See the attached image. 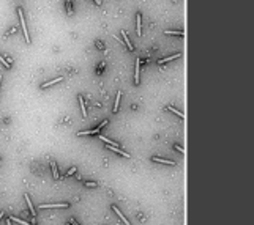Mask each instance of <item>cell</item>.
Listing matches in <instances>:
<instances>
[{
	"label": "cell",
	"mask_w": 254,
	"mask_h": 225,
	"mask_svg": "<svg viewBox=\"0 0 254 225\" xmlns=\"http://www.w3.org/2000/svg\"><path fill=\"white\" fill-rule=\"evenodd\" d=\"M19 13V19H21V25H22V30H24V38H25V43H30V36H29V32H27V25H25V19H24V13L21 8H18Z\"/></svg>",
	"instance_id": "obj_1"
},
{
	"label": "cell",
	"mask_w": 254,
	"mask_h": 225,
	"mask_svg": "<svg viewBox=\"0 0 254 225\" xmlns=\"http://www.w3.org/2000/svg\"><path fill=\"white\" fill-rule=\"evenodd\" d=\"M108 124V120H104L100 126H96L95 129H88V131H81V132H77V136H95V134H98L100 132V129L103 128V126H106Z\"/></svg>",
	"instance_id": "obj_2"
},
{
	"label": "cell",
	"mask_w": 254,
	"mask_h": 225,
	"mask_svg": "<svg viewBox=\"0 0 254 225\" xmlns=\"http://www.w3.org/2000/svg\"><path fill=\"white\" fill-rule=\"evenodd\" d=\"M41 209L46 208H68V203H51V205H40Z\"/></svg>",
	"instance_id": "obj_3"
},
{
	"label": "cell",
	"mask_w": 254,
	"mask_h": 225,
	"mask_svg": "<svg viewBox=\"0 0 254 225\" xmlns=\"http://www.w3.org/2000/svg\"><path fill=\"white\" fill-rule=\"evenodd\" d=\"M112 209H114V213H115V214H117V216L120 217V220H123V222H125V225H131V223H130V220H128V219H126V217H125V214H122V211H120V209H118V208H117L115 205L112 206Z\"/></svg>",
	"instance_id": "obj_4"
},
{
	"label": "cell",
	"mask_w": 254,
	"mask_h": 225,
	"mask_svg": "<svg viewBox=\"0 0 254 225\" xmlns=\"http://www.w3.org/2000/svg\"><path fill=\"white\" fill-rule=\"evenodd\" d=\"M108 148L111 150V151H114V153H117V154H120V156H125V158H130V154L126 153V151H123V150H120L118 146H111V145H108Z\"/></svg>",
	"instance_id": "obj_5"
},
{
	"label": "cell",
	"mask_w": 254,
	"mask_h": 225,
	"mask_svg": "<svg viewBox=\"0 0 254 225\" xmlns=\"http://www.w3.org/2000/svg\"><path fill=\"white\" fill-rule=\"evenodd\" d=\"M139 73H140V60H136V66H134V82L139 83Z\"/></svg>",
	"instance_id": "obj_6"
},
{
	"label": "cell",
	"mask_w": 254,
	"mask_h": 225,
	"mask_svg": "<svg viewBox=\"0 0 254 225\" xmlns=\"http://www.w3.org/2000/svg\"><path fill=\"white\" fill-rule=\"evenodd\" d=\"M155 162H159V164H167V165H175V162L174 161H169V159H163V158H156V156H153L152 158Z\"/></svg>",
	"instance_id": "obj_7"
},
{
	"label": "cell",
	"mask_w": 254,
	"mask_h": 225,
	"mask_svg": "<svg viewBox=\"0 0 254 225\" xmlns=\"http://www.w3.org/2000/svg\"><path fill=\"white\" fill-rule=\"evenodd\" d=\"M178 57H182V52H178V54H175V55H169V57H166V58H161L158 63L159 65H163V63H167V61H171V60H175V58H178Z\"/></svg>",
	"instance_id": "obj_8"
},
{
	"label": "cell",
	"mask_w": 254,
	"mask_h": 225,
	"mask_svg": "<svg viewBox=\"0 0 254 225\" xmlns=\"http://www.w3.org/2000/svg\"><path fill=\"white\" fill-rule=\"evenodd\" d=\"M122 38H125V39H123V43L126 44V47H128L130 51H133V44H131V41H130V38H128V35H126V32H125V30H122Z\"/></svg>",
	"instance_id": "obj_9"
},
{
	"label": "cell",
	"mask_w": 254,
	"mask_h": 225,
	"mask_svg": "<svg viewBox=\"0 0 254 225\" xmlns=\"http://www.w3.org/2000/svg\"><path fill=\"white\" fill-rule=\"evenodd\" d=\"M60 80H62V76H60V77H57V79L49 80V82H44L43 85H41V88H47V87H51V85H54V83H57V82H60Z\"/></svg>",
	"instance_id": "obj_10"
},
{
	"label": "cell",
	"mask_w": 254,
	"mask_h": 225,
	"mask_svg": "<svg viewBox=\"0 0 254 225\" xmlns=\"http://www.w3.org/2000/svg\"><path fill=\"white\" fill-rule=\"evenodd\" d=\"M24 197H25V202H27V205H29V208H30V213H32V216H33V217H37V213H35V208H33L32 202H30V197L27 195V194H25Z\"/></svg>",
	"instance_id": "obj_11"
},
{
	"label": "cell",
	"mask_w": 254,
	"mask_h": 225,
	"mask_svg": "<svg viewBox=\"0 0 254 225\" xmlns=\"http://www.w3.org/2000/svg\"><path fill=\"white\" fill-rule=\"evenodd\" d=\"M100 139L103 140V142H104L106 145H111V146H118V143H117V142H114V140H111V139H106L104 136H100ZM118 148H120V146H118Z\"/></svg>",
	"instance_id": "obj_12"
},
{
	"label": "cell",
	"mask_w": 254,
	"mask_h": 225,
	"mask_svg": "<svg viewBox=\"0 0 254 225\" xmlns=\"http://www.w3.org/2000/svg\"><path fill=\"white\" fill-rule=\"evenodd\" d=\"M51 168H52V175H54V178H55V180H59V178H60V175H59V168H57V165H55V162H51Z\"/></svg>",
	"instance_id": "obj_13"
},
{
	"label": "cell",
	"mask_w": 254,
	"mask_h": 225,
	"mask_svg": "<svg viewBox=\"0 0 254 225\" xmlns=\"http://www.w3.org/2000/svg\"><path fill=\"white\" fill-rule=\"evenodd\" d=\"M166 35H178V36H185L183 30H166Z\"/></svg>",
	"instance_id": "obj_14"
},
{
	"label": "cell",
	"mask_w": 254,
	"mask_h": 225,
	"mask_svg": "<svg viewBox=\"0 0 254 225\" xmlns=\"http://www.w3.org/2000/svg\"><path fill=\"white\" fill-rule=\"evenodd\" d=\"M77 99H79V102H81L82 115H84V117H87V110H85V102H84V98H82V96H79V98H77Z\"/></svg>",
	"instance_id": "obj_15"
},
{
	"label": "cell",
	"mask_w": 254,
	"mask_h": 225,
	"mask_svg": "<svg viewBox=\"0 0 254 225\" xmlns=\"http://www.w3.org/2000/svg\"><path fill=\"white\" fill-rule=\"evenodd\" d=\"M166 109H167V110H171V112H174V114H175V115H178L180 118H185V114H182V112H178V110L175 109V107H171V105H167Z\"/></svg>",
	"instance_id": "obj_16"
},
{
	"label": "cell",
	"mask_w": 254,
	"mask_h": 225,
	"mask_svg": "<svg viewBox=\"0 0 254 225\" xmlns=\"http://www.w3.org/2000/svg\"><path fill=\"white\" fill-rule=\"evenodd\" d=\"M136 32H137V35L140 36V35H142V30H140V14H137V17H136Z\"/></svg>",
	"instance_id": "obj_17"
},
{
	"label": "cell",
	"mask_w": 254,
	"mask_h": 225,
	"mask_svg": "<svg viewBox=\"0 0 254 225\" xmlns=\"http://www.w3.org/2000/svg\"><path fill=\"white\" fill-rule=\"evenodd\" d=\"M10 220H14V222H18V223H21V225H33V223H29V222H25V220H22V219H19V217H10Z\"/></svg>",
	"instance_id": "obj_18"
},
{
	"label": "cell",
	"mask_w": 254,
	"mask_h": 225,
	"mask_svg": "<svg viewBox=\"0 0 254 225\" xmlns=\"http://www.w3.org/2000/svg\"><path fill=\"white\" fill-rule=\"evenodd\" d=\"M120 98H122V93H117V98H115V104H114V112H117L118 110V105H120Z\"/></svg>",
	"instance_id": "obj_19"
},
{
	"label": "cell",
	"mask_w": 254,
	"mask_h": 225,
	"mask_svg": "<svg viewBox=\"0 0 254 225\" xmlns=\"http://www.w3.org/2000/svg\"><path fill=\"white\" fill-rule=\"evenodd\" d=\"M66 13H68V16H73V6H71V0H66Z\"/></svg>",
	"instance_id": "obj_20"
},
{
	"label": "cell",
	"mask_w": 254,
	"mask_h": 225,
	"mask_svg": "<svg viewBox=\"0 0 254 225\" xmlns=\"http://www.w3.org/2000/svg\"><path fill=\"white\" fill-rule=\"evenodd\" d=\"M0 63H2V65H3L5 68H10V66H11V63H10V61H6V60L2 57V55H0Z\"/></svg>",
	"instance_id": "obj_21"
},
{
	"label": "cell",
	"mask_w": 254,
	"mask_h": 225,
	"mask_svg": "<svg viewBox=\"0 0 254 225\" xmlns=\"http://www.w3.org/2000/svg\"><path fill=\"white\" fill-rule=\"evenodd\" d=\"M74 172H76V167H73V168H69V170H68V172L65 173V177H69V175H73ZM65 177H62V178H65Z\"/></svg>",
	"instance_id": "obj_22"
},
{
	"label": "cell",
	"mask_w": 254,
	"mask_h": 225,
	"mask_svg": "<svg viewBox=\"0 0 254 225\" xmlns=\"http://www.w3.org/2000/svg\"><path fill=\"white\" fill-rule=\"evenodd\" d=\"M85 186H88V187H96V186H98V183H93V181H88V183H85Z\"/></svg>",
	"instance_id": "obj_23"
},
{
	"label": "cell",
	"mask_w": 254,
	"mask_h": 225,
	"mask_svg": "<svg viewBox=\"0 0 254 225\" xmlns=\"http://www.w3.org/2000/svg\"><path fill=\"white\" fill-rule=\"evenodd\" d=\"M175 150H177V151H180L182 154H185V150H183L182 146H178V145H175Z\"/></svg>",
	"instance_id": "obj_24"
},
{
	"label": "cell",
	"mask_w": 254,
	"mask_h": 225,
	"mask_svg": "<svg viewBox=\"0 0 254 225\" xmlns=\"http://www.w3.org/2000/svg\"><path fill=\"white\" fill-rule=\"evenodd\" d=\"M96 47H100V49H104V46H103L101 43H96Z\"/></svg>",
	"instance_id": "obj_25"
},
{
	"label": "cell",
	"mask_w": 254,
	"mask_h": 225,
	"mask_svg": "<svg viewBox=\"0 0 254 225\" xmlns=\"http://www.w3.org/2000/svg\"><path fill=\"white\" fill-rule=\"evenodd\" d=\"M95 3L96 5H101V0H95Z\"/></svg>",
	"instance_id": "obj_26"
},
{
	"label": "cell",
	"mask_w": 254,
	"mask_h": 225,
	"mask_svg": "<svg viewBox=\"0 0 254 225\" xmlns=\"http://www.w3.org/2000/svg\"><path fill=\"white\" fill-rule=\"evenodd\" d=\"M6 225H11V220H10V217H8V220H6Z\"/></svg>",
	"instance_id": "obj_27"
},
{
	"label": "cell",
	"mask_w": 254,
	"mask_h": 225,
	"mask_svg": "<svg viewBox=\"0 0 254 225\" xmlns=\"http://www.w3.org/2000/svg\"><path fill=\"white\" fill-rule=\"evenodd\" d=\"M3 214H5V213H0V219H2V217H3Z\"/></svg>",
	"instance_id": "obj_28"
},
{
	"label": "cell",
	"mask_w": 254,
	"mask_h": 225,
	"mask_svg": "<svg viewBox=\"0 0 254 225\" xmlns=\"http://www.w3.org/2000/svg\"><path fill=\"white\" fill-rule=\"evenodd\" d=\"M66 225H76V223H71V222H68V223H66Z\"/></svg>",
	"instance_id": "obj_29"
},
{
	"label": "cell",
	"mask_w": 254,
	"mask_h": 225,
	"mask_svg": "<svg viewBox=\"0 0 254 225\" xmlns=\"http://www.w3.org/2000/svg\"><path fill=\"white\" fill-rule=\"evenodd\" d=\"M0 83H2V76H0Z\"/></svg>",
	"instance_id": "obj_30"
}]
</instances>
